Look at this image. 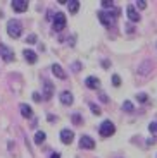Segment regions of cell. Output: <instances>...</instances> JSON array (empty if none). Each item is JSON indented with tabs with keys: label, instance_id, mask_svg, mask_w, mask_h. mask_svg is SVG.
<instances>
[{
	"label": "cell",
	"instance_id": "obj_1",
	"mask_svg": "<svg viewBox=\"0 0 157 158\" xmlns=\"http://www.w3.org/2000/svg\"><path fill=\"white\" fill-rule=\"evenodd\" d=\"M121 14V10L119 9H112V12H105V10H98V19H100V23L104 24V26H110V24L114 23V19Z\"/></svg>",
	"mask_w": 157,
	"mask_h": 158
},
{
	"label": "cell",
	"instance_id": "obj_2",
	"mask_svg": "<svg viewBox=\"0 0 157 158\" xmlns=\"http://www.w3.org/2000/svg\"><path fill=\"white\" fill-rule=\"evenodd\" d=\"M21 33H23V26H21L19 21H9L7 24V35L11 36V38H19Z\"/></svg>",
	"mask_w": 157,
	"mask_h": 158
},
{
	"label": "cell",
	"instance_id": "obj_3",
	"mask_svg": "<svg viewBox=\"0 0 157 158\" xmlns=\"http://www.w3.org/2000/svg\"><path fill=\"white\" fill-rule=\"evenodd\" d=\"M114 132H116V126H114L110 120H104V122L100 124V127H98V134L104 136V138H109Z\"/></svg>",
	"mask_w": 157,
	"mask_h": 158
},
{
	"label": "cell",
	"instance_id": "obj_4",
	"mask_svg": "<svg viewBox=\"0 0 157 158\" xmlns=\"http://www.w3.org/2000/svg\"><path fill=\"white\" fill-rule=\"evenodd\" d=\"M52 28H54V31H62L66 28V14L64 12H57L54 16V19H52Z\"/></svg>",
	"mask_w": 157,
	"mask_h": 158
},
{
	"label": "cell",
	"instance_id": "obj_5",
	"mask_svg": "<svg viewBox=\"0 0 157 158\" xmlns=\"http://www.w3.org/2000/svg\"><path fill=\"white\" fill-rule=\"evenodd\" d=\"M0 57H2L5 62H12V60L16 59L14 52H12L11 48L7 47V45H4V43H0Z\"/></svg>",
	"mask_w": 157,
	"mask_h": 158
},
{
	"label": "cell",
	"instance_id": "obj_6",
	"mask_svg": "<svg viewBox=\"0 0 157 158\" xmlns=\"http://www.w3.org/2000/svg\"><path fill=\"white\" fill-rule=\"evenodd\" d=\"M79 148H83V150H93L95 141L90 136H81V138H79Z\"/></svg>",
	"mask_w": 157,
	"mask_h": 158
},
{
	"label": "cell",
	"instance_id": "obj_7",
	"mask_svg": "<svg viewBox=\"0 0 157 158\" xmlns=\"http://www.w3.org/2000/svg\"><path fill=\"white\" fill-rule=\"evenodd\" d=\"M73 139H74V132H73L71 129H62L61 131V141H62L64 144H71Z\"/></svg>",
	"mask_w": 157,
	"mask_h": 158
},
{
	"label": "cell",
	"instance_id": "obj_8",
	"mask_svg": "<svg viewBox=\"0 0 157 158\" xmlns=\"http://www.w3.org/2000/svg\"><path fill=\"white\" fill-rule=\"evenodd\" d=\"M52 95H54V84H52V81L45 79V81H43V98L45 100H50Z\"/></svg>",
	"mask_w": 157,
	"mask_h": 158
},
{
	"label": "cell",
	"instance_id": "obj_9",
	"mask_svg": "<svg viewBox=\"0 0 157 158\" xmlns=\"http://www.w3.org/2000/svg\"><path fill=\"white\" fill-rule=\"evenodd\" d=\"M126 14H128L131 23H138V21H140V14H138V10L133 5H128V7H126Z\"/></svg>",
	"mask_w": 157,
	"mask_h": 158
},
{
	"label": "cell",
	"instance_id": "obj_10",
	"mask_svg": "<svg viewBox=\"0 0 157 158\" xmlns=\"http://www.w3.org/2000/svg\"><path fill=\"white\" fill-rule=\"evenodd\" d=\"M24 55V60H26L28 64H36V60H38V55H36L33 50H29V48H26V50L23 52Z\"/></svg>",
	"mask_w": 157,
	"mask_h": 158
},
{
	"label": "cell",
	"instance_id": "obj_11",
	"mask_svg": "<svg viewBox=\"0 0 157 158\" xmlns=\"http://www.w3.org/2000/svg\"><path fill=\"white\" fill-rule=\"evenodd\" d=\"M59 98H61V103L66 105V107H69L71 103L74 102V98H73V95H71L69 91H62V93L59 95Z\"/></svg>",
	"mask_w": 157,
	"mask_h": 158
},
{
	"label": "cell",
	"instance_id": "obj_12",
	"mask_svg": "<svg viewBox=\"0 0 157 158\" xmlns=\"http://www.w3.org/2000/svg\"><path fill=\"white\" fill-rule=\"evenodd\" d=\"M11 5H12V9H14L16 12H24L28 9V2H26V0H14Z\"/></svg>",
	"mask_w": 157,
	"mask_h": 158
},
{
	"label": "cell",
	"instance_id": "obj_13",
	"mask_svg": "<svg viewBox=\"0 0 157 158\" xmlns=\"http://www.w3.org/2000/svg\"><path fill=\"white\" fill-rule=\"evenodd\" d=\"M85 84H87V86L90 88V89H97V88L100 86V81H98V79L95 77V76H88V77L85 79Z\"/></svg>",
	"mask_w": 157,
	"mask_h": 158
},
{
	"label": "cell",
	"instance_id": "obj_14",
	"mask_svg": "<svg viewBox=\"0 0 157 158\" xmlns=\"http://www.w3.org/2000/svg\"><path fill=\"white\" fill-rule=\"evenodd\" d=\"M52 72H54L55 77H59V79H66V72L62 71V67H61L59 64H54V65H52Z\"/></svg>",
	"mask_w": 157,
	"mask_h": 158
},
{
	"label": "cell",
	"instance_id": "obj_15",
	"mask_svg": "<svg viewBox=\"0 0 157 158\" xmlns=\"http://www.w3.org/2000/svg\"><path fill=\"white\" fill-rule=\"evenodd\" d=\"M67 9H69L71 14H76V12L79 10V2L78 0H69V2H67Z\"/></svg>",
	"mask_w": 157,
	"mask_h": 158
},
{
	"label": "cell",
	"instance_id": "obj_16",
	"mask_svg": "<svg viewBox=\"0 0 157 158\" xmlns=\"http://www.w3.org/2000/svg\"><path fill=\"white\" fill-rule=\"evenodd\" d=\"M152 69V65H150V60H145V62L141 64L140 67H138V74H141V76H145L147 72Z\"/></svg>",
	"mask_w": 157,
	"mask_h": 158
},
{
	"label": "cell",
	"instance_id": "obj_17",
	"mask_svg": "<svg viewBox=\"0 0 157 158\" xmlns=\"http://www.w3.org/2000/svg\"><path fill=\"white\" fill-rule=\"evenodd\" d=\"M19 107H21V114H23V117H24V118H29V117L33 115V110H31L29 107H28L26 103H21Z\"/></svg>",
	"mask_w": 157,
	"mask_h": 158
},
{
	"label": "cell",
	"instance_id": "obj_18",
	"mask_svg": "<svg viewBox=\"0 0 157 158\" xmlns=\"http://www.w3.org/2000/svg\"><path fill=\"white\" fill-rule=\"evenodd\" d=\"M45 138H47V136H45L43 131H38V132L35 134V143H36V144H42V143L45 141Z\"/></svg>",
	"mask_w": 157,
	"mask_h": 158
},
{
	"label": "cell",
	"instance_id": "obj_19",
	"mask_svg": "<svg viewBox=\"0 0 157 158\" xmlns=\"http://www.w3.org/2000/svg\"><path fill=\"white\" fill-rule=\"evenodd\" d=\"M123 110L133 112V103H131V102H124V103H123Z\"/></svg>",
	"mask_w": 157,
	"mask_h": 158
},
{
	"label": "cell",
	"instance_id": "obj_20",
	"mask_svg": "<svg viewBox=\"0 0 157 158\" xmlns=\"http://www.w3.org/2000/svg\"><path fill=\"white\" fill-rule=\"evenodd\" d=\"M73 124H76V126H78V124H81V115L79 114H73Z\"/></svg>",
	"mask_w": 157,
	"mask_h": 158
},
{
	"label": "cell",
	"instance_id": "obj_21",
	"mask_svg": "<svg viewBox=\"0 0 157 158\" xmlns=\"http://www.w3.org/2000/svg\"><path fill=\"white\" fill-rule=\"evenodd\" d=\"M90 110H92V114H95V115H100V108L95 105V103H90Z\"/></svg>",
	"mask_w": 157,
	"mask_h": 158
},
{
	"label": "cell",
	"instance_id": "obj_22",
	"mask_svg": "<svg viewBox=\"0 0 157 158\" xmlns=\"http://www.w3.org/2000/svg\"><path fill=\"white\" fill-rule=\"evenodd\" d=\"M149 131L152 132V134H155V136H157V122H152V124H149Z\"/></svg>",
	"mask_w": 157,
	"mask_h": 158
},
{
	"label": "cell",
	"instance_id": "obj_23",
	"mask_svg": "<svg viewBox=\"0 0 157 158\" xmlns=\"http://www.w3.org/2000/svg\"><path fill=\"white\" fill-rule=\"evenodd\" d=\"M112 84H114V86H119V84H121V77H119L118 74L112 76Z\"/></svg>",
	"mask_w": 157,
	"mask_h": 158
},
{
	"label": "cell",
	"instance_id": "obj_24",
	"mask_svg": "<svg viewBox=\"0 0 157 158\" xmlns=\"http://www.w3.org/2000/svg\"><path fill=\"white\" fill-rule=\"evenodd\" d=\"M26 41L28 43H36V35H28Z\"/></svg>",
	"mask_w": 157,
	"mask_h": 158
},
{
	"label": "cell",
	"instance_id": "obj_25",
	"mask_svg": "<svg viewBox=\"0 0 157 158\" xmlns=\"http://www.w3.org/2000/svg\"><path fill=\"white\" fill-rule=\"evenodd\" d=\"M137 98H138V102H140V103H145L147 102V95H145V93H140Z\"/></svg>",
	"mask_w": 157,
	"mask_h": 158
},
{
	"label": "cell",
	"instance_id": "obj_26",
	"mask_svg": "<svg viewBox=\"0 0 157 158\" xmlns=\"http://www.w3.org/2000/svg\"><path fill=\"white\" fill-rule=\"evenodd\" d=\"M102 7H114V2H112V0H104Z\"/></svg>",
	"mask_w": 157,
	"mask_h": 158
},
{
	"label": "cell",
	"instance_id": "obj_27",
	"mask_svg": "<svg viewBox=\"0 0 157 158\" xmlns=\"http://www.w3.org/2000/svg\"><path fill=\"white\" fill-rule=\"evenodd\" d=\"M137 7H138V9H145V7H147V2H145V0H138V2H137Z\"/></svg>",
	"mask_w": 157,
	"mask_h": 158
},
{
	"label": "cell",
	"instance_id": "obj_28",
	"mask_svg": "<svg viewBox=\"0 0 157 158\" xmlns=\"http://www.w3.org/2000/svg\"><path fill=\"white\" fill-rule=\"evenodd\" d=\"M73 71H74V72L79 71V62H74V64H73Z\"/></svg>",
	"mask_w": 157,
	"mask_h": 158
},
{
	"label": "cell",
	"instance_id": "obj_29",
	"mask_svg": "<svg viewBox=\"0 0 157 158\" xmlns=\"http://www.w3.org/2000/svg\"><path fill=\"white\" fill-rule=\"evenodd\" d=\"M33 98H35V102H40V95H38V93H33Z\"/></svg>",
	"mask_w": 157,
	"mask_h": 158
},
{
	"label": "cell",
	"instance_id": "obj_30",
	"mask_svg": "<svg viewBox=\"0 0 157 158\" xmlns=\"http://www.w3.org/2000/svg\"><path fill=\"white\" fill-rule=\"evenodd\" d=\"M100 100H102V102H107V96L104 95V93H100Z\"/></svg>",
	"mask_w": 157,
	"mask_h": 158
},
{
	"label": "cell",
	"instance_id": "obj_31",
	"mask_svg": "<svg viewBox=\"0 0 157 158\" xmlns=\"http://www.w3.org/2000/svg\"><path fill=\"white\" fill-rule=\"evenodd\" d=\"M102 64H104V65H102V67H104V69H107V67H109V62H107V60H104V62H102Z\"/></svg>",
	"mask_w": 157,
	"mask_h": 158
},
{
	"label": "cell",
	"instance_id": "obj_32",
	"mask_svg": "<svg viewBox=\"0 0 157 158\" xmlns=\"http://www.w3.org/2000/svg\"><path fill=\"white\" fill-rule=\"evenodd\" d=\"M50 158H61V155H59V153H52Z\"/></svg>",
	"mask_w": 157,
	"mask_h": 158
}]
</instances>
